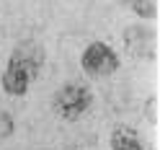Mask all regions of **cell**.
Listing matches in <instances>:
<instances>
[{"label":"cell","mask_w":160,"mask_h":150,"mask_svg":"<svg viewBox=\"0 0 160 150\" xmlns=\"http://www.w3.org/2000/svg\"><path fill=\"white\" fill-rule=\"evenodd\" d=\"M91 104H93V91L85 83H65L52 96V111L65 122L80 119L91 109Z\"/></svg>","instance_id":"1"},{"label":"cell","mask_w":160,"mask_h":150,"mask_svg":"<svg viewBox=\"0 0 160 150\" xmlns=\"http://www.w3.org/2000/svg\"><path fill=\"white\" fill-rule=\"evenodd\" d=\"M119 65L122 59L106 42H91L80 54V67L91 78H108L119 70Z\"/></svg>","instance_id":"2"},{"label":"cell","mask_w":160,"mask_h":150,"mask_svg":"<svg viewBox=\"0 0 160 150\" xmlns=\"http://www.w3.org/2000/svg\"><path fill=\"white\" fill-rule=\"evenodd\" d=\"M44 62H47V52L39 42H23L13 47L11 57H8V65L5 67H13L18 73H23L28 80H36L44 70Z\"/></svg>","instance_id":"3"},{"label":"cell","mask_w":160,"mask_h":150,"mask_svg":"<svg viewBox=\"0 0 160 150\" xmlns=\"http://www.w3.org/2000/svg\"><path fill=\"white\" fill-rule=\"evenodd\" d=\"M124 47L132 57L152 62L158 54V36L150 26H129L124 31Z\"/></svg>","instance_id":"4"},{"label":"cell","mask_w":160,"mask_h":150,"mask_svg":"<svg viewBox=\"0 0 160 150\" xmlns=\"http://www.w3.org/2000/svg\"><path fill=\"white\" fill-rule=\"evenodd\" d=\"M108 145L111 150H147V145L142 142L137 129L127 127V124H119L111 129V137H108Z\"/></svg>","instance_id":"5"},{"label":"cell","mask_w":160,"mask_h":150,"mask_svg":"<svg viewBox=\"0 0 160 150\" xmlns=\"http://www.w3.org/2000/svg\"><path fill=\"white\" fill-rule=\"evenodd\" d=\"M0 85H3V91H5L8 96L18 98V96H26V93H28L31 80H28L23 73H18V70L5 67V70H3V78H0Z\"/></svg>","instance_id":"6"},{"label":"cell","mask_w":160,"mask_h":150,"mask_svg":"<svg viewBox=\"0 0 160 150\" xmlns=\"http://www.w3.org/2000/svg\"><path fill=\"white\" fill-rule=\"evenodd\" d=\"M127 5L139 18H155L158 16V0H127Z\"/></svg>","instance_id":"7"},{"label":"cell","mask_w":160,"mask_h":150,"mask_svg":"<svg viewBox=\"0 0 160 150\" xmlns=\"http://www.w3.org/2000/svg\"><path fill=\"white\" fill-rule=\"evenodd\" d=\"M16 132V122H13V116L5 111V109H0V142H5L8 137H13Z\"/></svg>","instance_id":"8"}]
</instances>
